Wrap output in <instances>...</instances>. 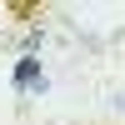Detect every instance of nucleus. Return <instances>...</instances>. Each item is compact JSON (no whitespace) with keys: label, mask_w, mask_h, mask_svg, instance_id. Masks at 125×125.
Wrapping results in <instances>:
<instances>
[{"label":"nucleus","mask_w":125,"mask_h":125,"mask_svg":"<svg viewBox=\"0 0 125 125\" xmlns=\"http://www.w3.org/2000/svg\"><path fill=\"white\" fill-rule=\"evenodd\" d=\"M35 85H45L40 60H35V55H20V65H15V90H35Z\"/></svg>","instance_id":"obj_1"}]
</instances>
